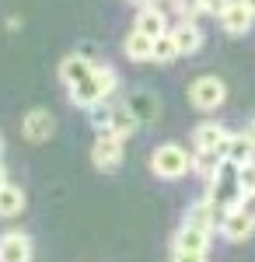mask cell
<instances>
[{
    "label": "cell",
    "instance_id": "cell-1",
    "mask_svg": "<svg viewBox=\"0 0 255 262\" xmlns=\"http://www.w3.org/2000/svg\"><path fill=\"white\" fill-rule=\"evenodd\" d=\"M116 88H119V74L116 70H112V67H95V74H91L88 81H80L77 88H70V101L88 112V108L101 105Z\"/></svg>",
    "mask_w": 255,
    "mask_h": 262
},
{
    "label": "cell",
    "instance_id": "cell-2",
    "mask_svg": "<svg viewBox=\"0 0 255 262\" xmlns=\"http://www.w3.org/2000/svg\"><path fill=\"white\" fill-rule=\"evenodd\" d=\"M151 171H154L157 179H168V182L182 179V175L193 171V154L185 147H178V143H161L151 154Z\"/></svg>",
    "mask_w": 255,
    "mask_h": 262
},
{
    "label": "cell",
    "instance_id": "cell-3",
    "mask_svg": "<svg viewBox=\"0 0 255 262\" xmlns=\"http://www.w3.org/2000/svg\"><path fill=\"white\" fill-rule=\"evenodd\" d=\"M189 101L199 112H214V108H220L227 101V84L220 77H214V74H203V77H196L189 84Z\"/></svg>",
    "mask_w": 255,
    "mask_h": 262
},
{
    "label": "cell",
    "instance_id": "cell-4",
    "mask_svg": "<svg viewBox=\"0 0 255 262\" xmlns=\"http://www.w3.org/2000/svg\"><path fill=\"white\" fill-rule=\"evenodd\" d=\"M122 150H126V140H122L119 133H112V129H101L95 147H91V164H95L98 171H119Z\"/></svg>",
    "mask_w": 255,
    "mask_h": 262
},
{
    "label": "cell",
    "instance_id": "cell-5",
    "mask_svg": "<svg viewBox=\"0 0 255 262\" xmlns=\"http://www.w3.org/2000/svg\"><path fill=\"white\" fill-rule=\"evenodd\" d=\"M126 108L133 112V119L140 126H151L161 116V98H157V91H151V88H133L126 95Z\"/></svg>",
    "mask_w": 255,
    "mask_h": 262
},
{
    "label": "cell",
    "instance_id": "cell-6",
    "mask_svg": "<svg viewBox=\"0 0 255 262\" xmlns=\"http://www.w3.org/2000/svg\"><path fill=\"white\" fill-rule=\"evenodd\" d=\"M21 133H25V140H28V143H46L53 133H56V119H53V112H46V108H32V112H25V119H21Z\"/></svg>",
    "mask_w": 255,
    "mask_h": 262
},
{
    "label": "cell",
    "instance_id": "cell-7",
    "mask_svg": "<svg viewBox=\"0 0 255 262\" xmlns=\"http://www.w3.org/2000/svg\"><path fill=\"white\" fill-rule=\"evenodd\" d=\"M95 67H98V63L88 60L84 53H70V56L59 60V81L67 84V88H77L80 81H88V77L95 74Z\"/></svg>",
    "mask_w": 255,
    "mask_h": 262
},
{
    "label": "cell",
    "instance_id": "cell-8",
    "mask_svg": "<svg viewBox=\"0 0 255 262\" xmlns=\"http://www.w3.org/2000/svg\"><path fill=\"white\" fill-rule=\"evenodd\" d=\"M32 238L25 231H7L0 234V262H32Z\"/></svg>",
    "mask_w": 255,
    "mask_h": 262
},
{
    "label": "cell",
    "instance_id": "cell-9",
    "mask_svg": "<svg viewBox=\"0 0 255 262\" xmlns=\"http://www.w3.org/2000/svg\"><path fill=\"white\" fill-rule=\"evenodd\" d=\"M252 21H255V14L241 0H231V7L220 14V25H224L227 35H248V32H252Z\"/></svg>",
    "mask_w": 255,
    "mask_h": 262
},
{
    "label": "cell",
    "instance_id": "cell-10",
    "mask_svg": "<svg viewBox=\"0 0 255 262\" xmlns=\"http://www.w3.org/2000/svg\"><path fill=\"white\" fill-rule=\"evenodd\" d=\"M227 126H220V122H199L196 129H193V140H196V150H224V143H227Z\"/></svg>",
    "mask_w": 255,
    "mask_h": 262
},
{
    "label": "cell",
    "instance_id": "cell-11",
    "mask_svg": "<svg viewBox=\"0 0 255 262\" xmlns=\"http://www.w3.org/2000/svg\"><path fill=\"white\" fill-rule=\"evenodd\" d=\"M172 35H175L178 56H193V53L203 49V32H199L196 21H182L178 28H172Z\"/></svg>",
    "mask_w": 255,
    "mask_h": 262
},
{
    "label": "cell",
    "instance_id": "cell-12",
    "mask_svg": "<svg viewBox=\"0 0 255 262\" xmlns=\"http://www.w3.org/2000/svg\"><path fill=\"white\" fill-rule=\"evenodd\" d=\"M255 231V221L252 217H245L241 210H227V217H224V224H220V234L227 238V242H245L248 234Z\"/></svg>",
    "mask_w": 255,
    "mask_h": 262
},
{
    "label": "cell",
    "instance_id": "cell-13",
    "mask_svg": "<svg viewBox=\"0 0 255 262\" xmlns=\"http://www.w3.org/2000/svg\"><path fill=\"white\" fill-rule=\"evenodd\" d=\"M175 248H182V252H206L210 248V231H203L196 224H182L175 231Z\"/></svg>",
    "mask_w": 255,
    "mask_h": 262
},
{
    "label": "cell",
    "instance_id": "cell-14",
    "mask_svg": "<svg viewBox=\"0 0 255 262\" xmlns=\"http://www.w3.org/2000/svg\"><path fill=\"white\" fill-rule=\"evenodd\" d=\"M137 32H143L147 39H157V35H164L168 32V18H164V11L161 7H140V14H137V25H133Z\"/></svg>",
    "mask_w": 255,
    "mask_h": 262
},
{
    "label": "cell",
    "instance_id": "cell-15",
    "mask_svg": "<svg viewBox=\"0 0 255 262\" xmlns=\"http://www.w3.org/2000/svg\"><path fill=\"white\" fill-rule=\"evenodd\" d=\"M122 53H126V60H133V63H147V60H154V39H147L143 32H130L126 35V42H122Z\"/></svg>",
    "mask_w": 255,
    "mask_h": 262
},
{
    "label": "cell",
    "instance_id": "cell-16",
    "mask_svg": "<svg viewBox=\"0 0 255 262\" xmlns=\"http://www.w3.org/2000/svg\"><path fill=\"white\" fill-rule=\"evenodd\" d=\"M21 210H25V189L14 185V182L0 185V217L4 221H14Z\"/></svg>",
    "mask_w": 255,
    "mask_h": 262
},
{
    "label": "cell",
    "instance_id": "cell-17",
    "mask_svg": "<svg viewBox=\"0 0 255 262\" xmlns=\"http://www.w3.org/2000/svg\"><path fill=\"white\" fill-rule=\"evenodd\" d=\"M255 158V147L248 140V133H231L227 143H224V161H235V164H245Z\"/></svg>",
    "mask_w": 255,
    "mask_h": 262
},
{
    "label": "cell",
    "instance_id": "cell-18",
    "mask_svg": "<svg viewBox=\"0 0 255 262\" xmlns=\"http://www.w3.org/2000/svg\"><path fill=\"white\" fill-rule=\"evenodd\" d=\"M137 126H140V122L133 119V112L126 108V101L112 105V119H109V129H112V133H119L122 140H130V137L137 133Z\"/></svg>",
    "mask_w": 255,
    "mask_h": 262
},
{
    "label": "cell",
    "instance_id": "cell-19",
    "mask_svg": "<svg viewBox=\"0 0 255 262\" xmlns=\"http://www.w3.org/2000/svg\"><path fill=\"white\" fill-rule=\"evenodd\" d=\"M220 164H224V150H196V158H193V171L210 182L217 171H220Z\"/></svg>",
    "mask_w": 255,
    "mask_h": 262
},
{
    "label": "cell",
    "instance_id": "cell-20",
    "mask_svg": "<svg viewBox=\"0 0 255 262\" xmlns=\"http://www.w3.org/2000/svg\"><path fill=\"white\" fill-rule=\"evenodd\" d=\"M175 56H178L175 35H172V32H164V35H157V39H154V63H172Z\"/></svg>",
    "mask_w": 255,
    "mask_h": 262
},
{
    "label": "cell",
    "instance_id": "cell-21",
    "mask_svg": "<svg viewBox=\"0 0 255 262\" xmlns=\"http://www.w3.org/2000/svg\"><path fill=\"white\" fill-rule=\"evenodd\" d=\"M88 119H91V126H95V129H109V119H112V105H105V101H101V105H95V108H88Z\"/></svg>",
    "mask_w": 255,
    "mask_h": 262
},
{
    "label": "cell",
    "instance_id": "cell-22",
    "mask_svg": "<svg viewBox=\"0 0 255 262\" xmlns=\"http://www.w3.org/2000/svg\"><path fill=\"white\" fill-rule=\"evenodd\" d=\"M238 185H241V192H255V161L238 164Z\"/></svg>",
    "mask_w": 255,
    "mask_h": 262
},
{
    "label": "cell",
    "instance_id": "cell-23",
    "mask_svg": "<svg viewBox=\"0 0 255 262\" xmlns=\"http://www.w3.org/2000/svg\"><path fill=\"white\" fill-rule=\"evenodd\" d=\"M175 7H178V14H182L185 21H193L199 11H203V0H175Z\"/></svg>",
    "mask_w": 255,
    "mask_h": 262
},
{
    "label": "cell",
    "instance_id": "cell-24",
    "mask_svg": "<svg viewBox=\"0 0 255 262\" xmlns=\"http://www.w3.org/2000/svg\"><path fill=\"white\" fill-rule=\"evenodd\" d=\"M172 262H206V252H182V248H172Z\"/></svg>",
    "mask_w": 255,
    "mask_h": 262
},
{
    "label": "cell",
    "instance_id": "cell-25",
    "mask_svg": "<svg viewBox=\"0 0 255 262\" xmlns=\"http://www.w3.org/2000/svg\"><path fill=\"white\" fill-rule=\"evenodd\" d=\"M238 210H241L245 217H252V221H255V192H241V200H238Z\"/></svg>",
    "mask_w": 255,
    "mask_h": 262
},
{
    "label": "cell",
    "instance_id": "cell-26",
    "mask_svg": "<svg viewBox=\"0 0 255 262\" xmlns=\"http://www.w3.org/2000/svg\"><path fill=\"white\" fill-rule=\"evenodd\" d=\"M227 7H231V0H203V11H210V14H217V18H220Z\"/></svg>",
    "mask_w": 255,
    "mask_h": 262
},
{
    "label": "cell",
    "instance_id": "cell-27",
    "mask_svg": "<svg viewBox=\"0 0 255 262\" xmlns=\"http://www.w3.org/2000/svg\"><path fill=\"white\" fill-rule=\"evenodd\" d=\"M0 185H7V168H4V161H0Z\"/></svg>",
    "mask_w": 255,
    "mask_h": 262
},
{
    "label": "cell",
    "instance_id": "cell-28",
    "mask_svg": "<svg viewBox=\"0 0 255 262\" xmlns=\"http://www.w3.org/2000/svg\"><path fill=\"white\" fill-rule=\"evenodd\" d=\"M245 133H248V140H252V147H255V122L248 126V129H245Z\"/></svg>",
    "mask_w": 255,
    "mask_h": 262
},
{
    "label": "cell",
    "instance_id": "cell-29",
    "mask_svg": "<svg viewBox=\"0 0 255 262\" xmlns=\"http://www.w3.org/2000/svg\"><path fill=\"white\" fill-rule=\"evenodd\" d=\"M133 4H140V7H154L157 0H133Z\"/></svg>",
    "mask_w": 255,
    "mask_h": 262
},
{
    "label": "cell",
    "instance_id": "cell-30",
    "mask_svg": "<svg viewBox=\"0 0 255 262\" xmlns=\"http://www.w3.org/2000/svg\"><path fill=\"white\" fill-rule=\"evenodd\" d=\"M241 4H245V7H248V11L255 14V0H241Z\"/></svg>",
    "mask_w": 255,
    "mask_h": 262
},
{
    "label": "cell",
    "instance_id": "cell-31",
    "mask_svg": "<svg viewBox=\"0 0 255 262\" xmlns=\"http://www.w3.org/2000/svg\"><path fill=\"white\" fill-rule=\"evenodd\" d=\"M0 154H4V133H0Z\"/></svg>",
    "mask_w": 255,
    "mask_h": 262
},
{
    "label": "cell",
    "instance_id": "cell-32",
    "mask_svg": "<svg viewBox=\"0 0 255 262\" xmlns=\"http://www.w3.org/2000/svg\"><path fill=\"white\" fill-rule=\"evenodd\" d=\"M252 122H255V112H252Z\"/></svg>",
    "mask_w": 255,
    "mask_h": 262
}]
</instances>
